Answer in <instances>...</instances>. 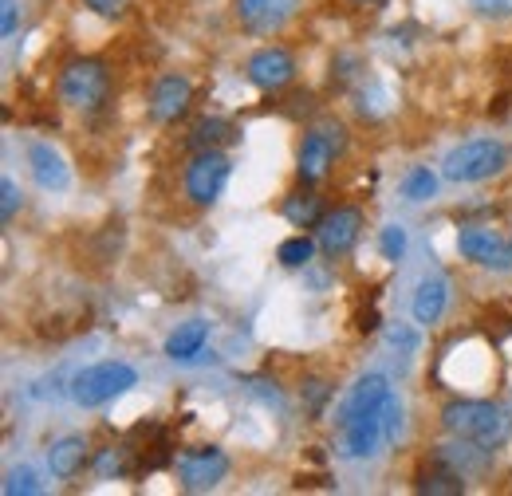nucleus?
I'll return each mask as SVG.
<instances>
[{
  "instance_id": "f257e3e1",
  "label": "nucleus",
  "mask_w": 512,
  "mask_h": 496,
  "mask_svg": "<svg viewBox=\"0 0 512 496\" xmlns=\"http://www.w3.org/2000/svg\"><path fill=\"white\" fill-rule=\"evenodd\" d=\"M442 426L457 441H473L481 449H501L512 437V418L501 402H485V398H457L442 410Z\"/></svg>"
},
{
  "instance_id": "f03ea898",
  "label": "nucleus",
  "mask_w": 512,
  "mask_h": 496,
  "mask_svg": "<svg viewBox=\"0 0 512 496\" xmlns=\"http://www.w3.org/2000/svg\"><path fill=\"white\" fill-rule=\"evenodd\" d=\"M402 430V402L390 394L379 410H367L351 422H339V457L347 461H367L375 453H383Z\"/></svg>"
},
{
  "instance_id": "7ed1b4c3",
  "label": "nucleus",
  "mask_w": 512,
  "mask_h": 496,
  "mask_svg": "<svg viewBox=\"0 0 512 496\" xmlns=\"http://www.w3.org/2000/svg\"><path fill=\"white\" fill-rule=\"evenodd\" d=\"M509 166V150L497 138H469L461 146H453L442 162L446 182L457 186H473V182H489Z\"/></svg>"
},
{
  "instance_id": "20e7f679",
  "label": "nucleus",
  "mask_w": 512,
  "mask_h": 496,
  "mask_svg": "<svg viewBox=\"0 0 512 496\" xmlns=\"http://www.w3.org/2000/svg\"><path fill=\"white\" fill-rule=\"evenodd\" d=\"M111 95V71L103 60H71L60 75V99L75 111H99Z\"/></svg>"
},
{
  "instance_id": "39448f33",
  "label": "nucleus",
  "mask_w": 512,
  "mask_h": 496,
  "mask_svg": "<svg viewBox=\"0 0 512 496\" xmlns=\"http://www.w3.org/2000/svg\"><path fill=\"white\" fill-rule=\"evenodd\" d=\"M134 382H138V371L130 363H95V367H87L83 374H75L71 398L83 410H95V406H107V402L123 398Z\"/></svg>"
},
{
  "instance_id": "423d86ee",
  "label": "nucleus",
  "mask_w": 512,
  "mask_h": 496,
  "mask_svg": "<svg viewBox=\"0 0 512 496\" xmlns=\"http://www.w3.org/2000/svg\"><path fill=\"white\" fill-rule=\"evenodd\" d=\"M347 150V130L339 123H320L304 134V146L296 154V174L304 186H316L331 174L335 158Z\"/></svg>"
},
{
  "instance_id": "0eeeda50",
  "label": "nucleus",
  "mask_w": 512,
  "mask_h": 496,
  "mask_svg": "<svg viewBox=\"0 0 512 496\" xmlns=\"http://www.w3.org/2000/svg\"><path fill=\"white\" fill-rule=\"evenodd\" d=\"M457 252L481 268L512 272V237L493 225H461L457 229Z\"/></svg>"
},
{
  "instance_id": "6e6552de",
  "label": "nucleus",
  "mask_w": 512,
  "mask_h": 496,
  "mask_svg": "<svg viewBox=\"0 0 512 496\" xmlns=\"http://www.w3.org/2000/svg\"><path fill=\"white\" fill-rule=\"evenodd\" d=\"M229 158L221 150H197L190 166H186V197L193 205H213L225 186H229Z\"/></svg>"
},
{
  "instance_id": "1a4fd4ad",
  "label": "nucleus",
  "mask_w": 512,
  "mask_h": 496,
  "mask_svg": "<svg viewBox=\"0 0 512 496\" xmlns=\"http://www.w3.org/2000/svg\"><path fill=\"white\" fill-rule=\"evenodd\" d=\"M225 477H229V457H225L217 445L186 449V453L178 457V481H182L186 493H209V489H217Z\"/></svg>"
},
{
  "instance_id": "9d476101",
  "label": "nucleus",
  "mask_w": 512,
  "mask_h": 496,
  "mask_svg": "<svg viewBox=\"0 0 512 496\" xmlns=\"http://www.w3.org/2000/svg\"><path fill=\"white\" fill-rule=\"evenodd\" d=\"M359 233H363V213L351 209V205L323 213V221L316 225V241L327 256H347L359 241Z\"/></svg>"
},
{
  "instance_id": "9b49d317",
  "label": "nucleus",
  "mask_w": 512,
  "mask_h": 496,
  "mask_svg": "<svg viewBox=\"0 0 512 496\" xmlns=\"http://www.w3.org/2000/svg\"><path fill=\"white\" fill-rule=\"evenodd\" d=\"M300 12V0H237V20L256 36L280 32Z\"/></svg>"
},
{
  "instance_id": "f8f14e48",
  "label": "nucleus",
  "mask_w": 512,
  "mask_h": 496,
  "mask_svg": "<svg viewBox=\"0 0 512 496\" xmlns=\"http://www.w3.org/2000/svg\"><path fill=\"white\" fill-rule=\"evenodd\" d=\"M245 75L260 91H284L296 79V60L284 48H260L245 63Z\"/></svg>"
},
{
  "instance_id": "ddd939ff",
  "label": "nucleus",
  "mask_w": 512,
  "mask_h": 496,
  "mask_svg": "<svg viewBox=\"0 0 512 496\" xmlns=\"http://www.w3.org/2000/svg\"><path fill=\"white\" fill-rule=\"evenodd\" d=\"M193 103V83L186 75H162L150 91V119L154 123H178Z\"/></svg>"
},
{
  "instance_id": "4468645a",
  "label": "nucleus",
  "mask_w": 512,
  "mask_h": 496,
  "mask_svg": "<svg viewBox=\"0 0 512 496\" xmlns=\"http://www.w3.org/2000/svg\"><path fill=\"white\" fill-rule=\"evenodd\" d=\"M28 166H32L36 186L48 189V193H64V189L71 186V174H67L64 158H60L48 142H32V146H28Z\"/></svg>"
},
{
  "instance_id": "2eb2a0df",
  "label": "nucleus",
  "mask_w": 512,
  "mask_h": 496,
  "mask_svg": "<svg viewBox=\"0 0 512 496\" xmlns=\"http://www.w3.org/2000/svg\"><path fill=\"white\" fill-rule=\"evenodd\" d=\"M83 465H87V441H83V437L67 434V437H60V441H52V449H48V469H52V477L71 481V477L83 473Z\"/></svg>"
},
{
  "instance_id": "dca6fc26",
  "label": "nucleus",
  "mask_w": 512,
  "mask_h": 496,
  "mask_svg": "<svg viewBox=\"0 0 512 496\" xmlns=\"http://www.w3.org/2000/svg\"><path fill=\"white\" fill-rule=\"evenodd\" d=\"M446 304H449L446 276H426V280L418 284L410 308H414V319H418V323H438V319L446 315Z\"/></svg>"
},
{
  "instance_id": "f3484780",
  "label": "nucleus",
  "mask_w": 512,
  "mask_h": 496,
  "mask_svg": "<svg viewBox=\"0 0 512 496\" xmlns=\"http://www.w3.org/2000/svg\"><path fill=\"white\" fill-rule=\"evenodd\" d=\"M414 489H418V493H430V496H461L465 493V477H461L453 465H446L442 457H434V461L418 473Z\"/></svg>"
},
{
  "instance_id": "a211bd4d",
  "label": "nucleus",
  "mask_w": 512,
  "mask_h": 496,
  "mask_svg": "<svg viewBox=\"0 0 512 496\" xmlns=\"http://www.w3.org/2000/svg\"><path fill=\"white\" fill-rule=\"evenodd\" d=\"M205 339H209V323L205 319H190V323H178V331L166 339V355L174 363H190L205 351Z\"/></svg>"
},
{
  "instance_id": "6ab92c4d",
  "label": "nucleus",
  "mask_w": 512,
  "mask_h": 496,
  "mask_svg": "<svg viewBox=\"0 0 512 496\" xmlns=\"http://www.w3.org/2000/svg\"><path fill=\"white\" fill-rule=\"evenodd\" d=\"M284 221L296 225V229H316L323 221V201L316 193H308V189L292 193V197L284 201Z\"/></svg>"
},
{
  "instance_id": "aec40b11",
  "label": "nucleus",
  "mask_w": 512,
  "mask_h": 496,
  "mask_svg": "<svg viewBox=\"0 0 512 496\" xmlns=\"http://www.w3.org/2000/svg\"><path fill=\"white\" fill-rule=\"evenodd\" d=\"M233 138H237V126L229 123V119H201L190 134V142L197 150H217V146H225Z\"/></svg>"
},
{
  "instance_id": "412c9836",
  "label": "nucleus",
  "mask_w": 512,
  "mask_h": 496,
  "mask_svg": "<svg viewBox=\"0 0 512 496\" xmlns=\"http://www.w3.org/2000/svg\"><path fill=\"white\" fill-rule=\"evenodd\" d=\"M438 193V178L430 174V166H414L406 178H402V197L406 201H426Z\"/></svg>"
},
{
  "instance_id": "4be33fe9",
  "label": "nucleus",
  "mask_w": 512,
  "mask_h": 496,
  "mask_svg": "<svg viewBox=\"0 0 512 496\" xmlns=\"http://www.w3.org/2000/svg\"><path fill=\"white\" fill-rule=\"evenodd\" d=\"M316 245H320V241H312V237H304V233H300V237H288L284 245L276 248V260H280L284 268H304V264L312 260Z\"/></svg>"
},
{
  "instance_id": "5701e85b",
  "label": "nucleus",
  "mask_w": 512,
  "mask_h": 496,
  "mask_svg": "<svg viewBox=\"0 0 512 496\" xmlns=\"http://www.w3.org/2000/svg\"><path fill=\"white\" fill-rule=\"evenodd\" d=\"M327 402H331V386H327L323 378H308V382H304V410H308L312 422H320Z\"/></svg>"
},
{
  "instance_id": "b1692460",
  "label": "nucleus",
  "mask_w": 512,
  "mask_h": 496,
  "mask_svg": "<svg viewBox=\"0 0 512 496\" xmlns=\"http://www.w3.org/2000/svg\"><path fill=\"white\" fill-rule=\"evenodd\" d=\"M379 252H383V260L398 264L406 256V229L402 225H386L383 237H379Z\"/></svg>"
},
{
  "instance_id": "393cba45",
  "label": "nucleus",
  "mask_w": 512,
  "mask_h": 496,
  "mask_svg": "<svg viewBox=\"0 0 512 496\" xmlns=\"http://www.w3.org/2000/svg\"><path fill=\"white\" fill-rule=\"evenodd\" d=\"M36 496L40 493V481H36V473L24 465V469H12L8 473V481H4V496Z\"/></svg>"
},
{
  "instance_id": "a878e982",
  "label": "nucleus",
  "mask_w": 512,
  "mask_h": 496,
  "mask_svg": "<svg viewBox=\"0 0 512 496\" xmlns=\"http://www.w3.org/2000/svg\"><path fill=\"white\" fill-rule=\"evenodd\" d=\"M0 197H4V201H0V221L8 225V221L16 217V209H20V189H16L12 178H4V182H0Z\"/></svg>"
},
{
  "instance_id": "bb28decb",
  "label": "nucleus",
  "mask_w": 512,
  "mask_h": 496,
  "mask_svg": "<svg viewBox=\"0 0 512 496\" xmlns=\"http://www.w3.org/2000/svg\"><path fill=\"white\" fill-rule=\"evenodd\" d=\"M481 16H489V20H509L512 16V0H469Z\"/></svg>"
},
{
  "instance_id": "cd10ccee",
  "label": "nucleus",
  "mask_w": 512,
  "mask_h": 496,
  "mask_svg": "<svg viewBox=\"0 0 512 496\" xmlns=\"http://www.w3.org/2000/svg\"><path fill=\"white\" fill-rule=\"evenodd\" d=\"M95 16H107V20H115V16H123L127 12V4L130 0H83Z\"/></svg>"
},
{
  "instance_id": "c85d7f7f",
  "label": "nucleus",
  "mask_w": 512,
  "mask_h": 496,
  "mask_svg": "<svg viewBox=\"0 0 512 496\" xmlns=\"http://www.w3.org/2000/svg\"><path fill=\"white\" fill-rule=\"evenodd\" d=\"M386 343H390L394 351H414V347H418V335L406 331V327H390V331H386Z\"/></svg>"
},
{
  "instance_id": "c756f323",
  "label": "nucleus",
  "mask_w": 512,
  "mask_h": 496,
  "mask_svg": "<svg viewBox=\"0 0 512 496\" xmlns=\"http://www.w3.org/2000/svg\"><path fill=\"white\" fill-rule=\"evenodd\" d=\"M0 32L4 36L16 32V0H0Z\"/></svg>"
},
{
  "instance_id": "7c9ffc66",
  "label": "nucleus",
  "mask_w": 512,
  "mask_h": 496,
  "mask_svg": "<svg viewBox=\"0 0 512 496\" xmlns=\"http://www.w3.org/2000/svg\"><path fill=\"white\" fill-rule=\"evenodd\" d=\"M355 4H375V0H355Z\"/></svg>"
}]
</instances>
